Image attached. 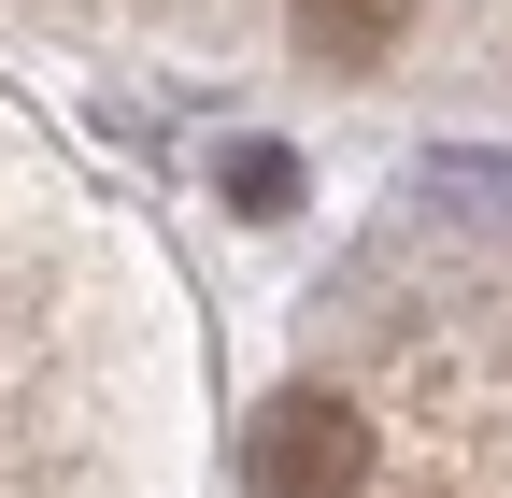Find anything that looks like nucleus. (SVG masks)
<instances>
[{
  "mask_svg": "<svg viewBox=\"0 0 512 498\" xmlns=\"http://www.w3.org/2000/svg\"><path fill=\"white\" fill-rule=\"evenodd\" d=\"M370 484V413L356 399H285L256 427V498H356Z\"/></svg>",
  "mask_w": 512,
  "mask_h": 498,
  "instance_id": "obj_1",
  "label": "nucleus"
},
{
  "mask_svg": "<svg viewBox=\"0 0 512 498\" xmlns=\"http://www.w3.org/2000/svg\"><path fill=\"white\" fill-rule=\"evenodd\" d=\"M228 200H242V214H285V200H299V171L256 143V157H228Z\"/></svg>",
  "mask_w": 512,
  "mask_h": 498,
  "instance_id": "obj_3",
  "label": "nucleus"
},
{
  "mask_svg": "<svg viewBox=\"0 0 512 498\" xmlns=\"http://www.w3.org/2000/svg\"><path fill=\"white\" fill-rule=\"evenodd\" d=\"M413 0H299V43L328 57V72H370V57H399Z\"/></svg>",
  "mask_w": 512,
  "mask_h": 498,
  "instance_id": "obj_2",
  "label": "nucleus"
}]
</instances>
